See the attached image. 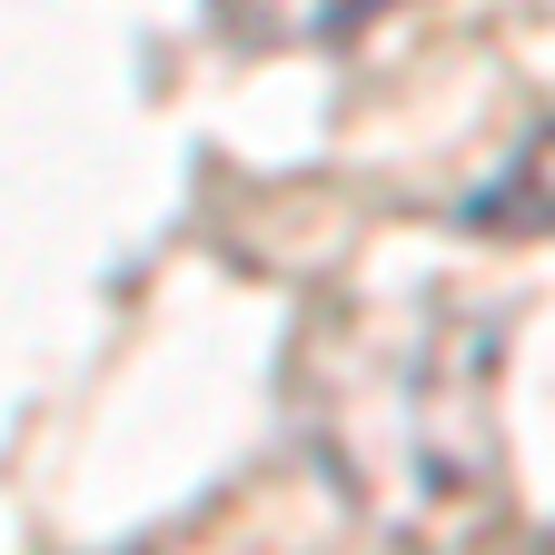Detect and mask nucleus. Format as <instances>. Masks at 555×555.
I'll use <instances>...</instances> for the list:
<instances>
[{
	"instance_id": "nucleus-1",
	"label": "nucleus",
	"mask_w": 555,
	"mask_h": 555,
	"mask_svg": "<svg viewBox=\"0 0 555 555\" xmlns=\"http://www.w3.org/2000/svg\"><path fill=\"white\" fill-rule=\"evenodd\" d=\"M466 229H486V238H555V119L466 198Z\"/></svg>"
},
{
	"instance_id": "nucleus-2",
	"label": "nucleus",
	"mask_w": 555,
	"mask_h": 555,
	"mask_svg": "<svg viewBox=\"0 0 555 555\" xmlns=\"http://www.w3.org/2000/svg\"><path fill=\"white\" fill-rule=\"evenodd\" d=\"M545 555H555V545H545Z\"/></svg>"
}]
</instances>
